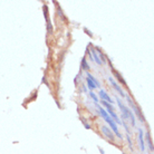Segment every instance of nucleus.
<instances>
[{"label":"nucleus","mask_w":154,"mask_h":154,"mask_svg":"<svg viewBox=\"0 0 154 154\" xmlns=\"http://www.w3.org/2000/svg\"><path fill=\"white\" fill-rule=\"evenodd\" d=\"M116 100H117V105H119V107L121 108L122 114H123V115H122V119H130L132 126L134 127L136 122H135V116H134V114H133V112H132L130 108H127V106H125V105L123 104V102L119 100V97H116Z\"/></svg>","instance_id":"1"},{"label":"nucleus","mask_w":154,"mask_h":154,"mask_svg":"<svg viewBox=\"0 0 154 154\" xmlns=\"http://www.w3.org/2000/svg\"><path fill=\"white\" fill-rule=\"evenodd\" d=\"M127 102H128V104H130V106H131L132 109H133L132 112H134L135 114L137 115V117H139V119H140V121H141V122H143V123H144V122H145V119H144V116H143V114H142V112H141V109H140L139 106H137V105L135 104L134 102L132 100L131 97H127Z\"/></svg>","instance_id":"2"},{"label":"nucleus","mask_w":154,"mask_h":154,"mask_svg":"<svg viewBox=\"0 0 154 154\" xmlns=\"http://www.w3.org/2000/svg\"><path fill=\"white\" fill-rule=\"evenodd\" d=\"M100 131H102V133L104 134V136L108 140V141H109V142L114 143V141H115V135H114L113 131L109 128V127L103 125V126L100 127Z\"/></svg>","instance_id":"3"},{"label":"nucleus","mask_w":154,"mask_h":154,"mask_svg":"<svg viewBox=\"0 0 154 154\" xmlns=\"http://www.w3.org/2000/svg\"><path fill=\"white\" fill-rule=\"evenodd\" d=\"M108 81H109V83L112 84V86L114 87V89H115L116 92L119 93V94L121 95V96H122V97H125V93L123 92V89H122V87H121V86H119V85L117 84V83H116V82L114 81V79H113L112 77H109V78H108Z\"/></svg>","instance_id":"4"},{"label":"nucleus","mask_w":154,"mask_h":154,"mask_svg":"<svg viewBox=\"0 0 154 154\" xmlns=\"http://www.w3.org/2000/svg\"><path fill=\"white\" fill-rule=\"evenodd\" d=\"M44 15H45V18H46V23H47V29L49 32L53 31V26H51V23H50V19H49V16H48V7H47V5L44 6Z\"/></svg>","instance_id":"5"},{"label":"nucleus","mask_w":154,"mask_h":154,"mask_svg":"<svg viewBox=\"0 0 154 154\" xmlns=\"http://www.w3.org/2000/svg\"><path fill=\"white\" fill-rule=\"evenodd\" d=\"M100 97L102 98V100H105V102H107V103H109V104H113V103H114L113 100L109 97V95L105 92L104 89H100Z\"/></svg>","instance_id":"6"},{"label":"nucleus","mask_w":154,"mask_h":154,"mask_svg":"<svg viewBox=\"0 0 154 154\" xmlns=\"http://www.w3.org/2000/svg\"><path fill=\"white\" fill-rule=\"evenodd\" d=\"M139 142H140V150H145V143H144V136H143V131L139 130Z\"/></svg>","instance_id":"7"},{"label":"nucleus","mask_w":154,"mask_h":154,"mask_svg":"<svg viewBox=\"0 0 154 154\" xmlns=\"http://www.w3.org/2000/svg\"><path fill=\"white\" fill-rule=\"evenodd\" d=\"M145 140H146L147 142V146L149 149L151 150V152L153 151V143H152V140H151V135H150V132H147L146 135H145Z\"/></svg>","instance_id":"8"},{"label":"nucleus","mask_w":154,"mask_h":154,"mask_svg":"<svg viewBox=\"0 0 154 154\" xmlns=\"http://www.w3.org/2000/svg\"><path fill=\"white\" fill-rule=\"evenodd\" d=\"M91 54H92V56L94 57V60L98 64V65H103V63H102V60L100 59V56L97 55V53L95 51V49H92V51H91ZM92 57V58H93Z\"/></svg>","instance_id":"9"},{"label":"nucleus","mask_w":154,"mask_h":154,"mask_svg":"<svg viewBox=\"0 0 154 154\" xmlns=\"http://www.w3.org/2000/svg\"><path fill=\"white\" fill-rule=\"evenodd\" d=\"M86 77H87V78H89V79H91V81H92L93 83L95 84V86H96V87H100V82L97 81L96 78H95V77L93 76L92 74L88 73V72H87V74H86Z\"/></svg>","instance_id":"10"},{"label":"nucleus","mask_w":154,"mask_h":154,"mask_svg":"<svg viewBox=\"0 0 154 154\" xmlns=\"http://www.w3.org/2000/svg\"><path fill=\"white\" fill-rule=\"evenodd\" d=\"M81 66H82V69L84 70H89V65L88 63H87V60H86V57H83V59H82V63H81Z\"/></svg>","instance_id":"11"},{"label":"nucleus","mask_w":154,"mask_h":154,"mask_svg":"<svg viewBox=\"0 0 154 154\" xmlns=\"http://www.w3.org/2000/svg\"><path fill=\"white\" fill-rule=\"evenodd\" d=\"M113 74H114V75H115V77H116V78H117V79H119V82H121V83H123V85H126V82L124 81V79H123V77L121 76V75H119V74L117 73V72H116V70H114V69H113Z\"/></svg>","instance_id":"12"},{"label":"nucleus","mask_w":154,"mask_h":154,"mask_svg":"<svg viewBox=\"0 0 154 154\" xmlns=\"http://www.w3.org/2000/svg\"><path fill=\"white\" fill-rule=\"evenodd\" d=\"M86 84H87V87H88L89 89H95L96 88V86H95V84H94V83H93L92 81H91V79H89V78H87V79H86Z\"/></svg>","instance_id":"13"},{"label":"nucleus","mask_w":154,"mask_h":154,"mask_svg":"<svg viewBox=\"0 0 154 154\" xmlns=\"http://www.w3.org/2000/svg\"><path fill=\"white\" fill-rule=\"evenodd\" d=\"M89 96H91L93 98V100L95 102V104H98V97H97V95L95 94V93H94V92H91V93H89Z\"/></svg>","instance_id":"14"},{"label":"nucleus","mask_w":154,"mask_h":154,"mask_svg":"<svg viewBox=\"0 0 154 154\" xmlns=\"http://www.w3.org/2000/svg\"><path fill=\"white\" fill-rule=\"evenodd\" d=\"M126 139H127V142H128V145H130V149H131V150H133V144H132L131 136H130V135H126Z\"/></svg>","instance_id":"15"},{"label":"nucleus","mask_w":154,"mask_h":154,"mask_svg":"<svg viewBox=\"0 0 154 154\" xmlns=\"http://www.w3.org/2000/svg\"><path fill=\"white\" fill-rule=\"evenodd\" d=\"M100 152L102 154H105V153H104V150H103V149H100Z\"/></svg>","instance_id":"16"}]
</instances>
